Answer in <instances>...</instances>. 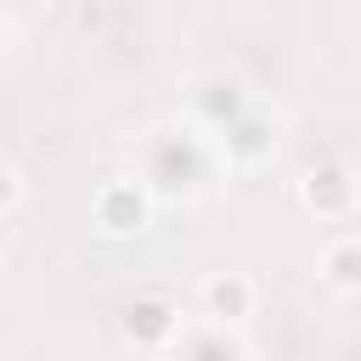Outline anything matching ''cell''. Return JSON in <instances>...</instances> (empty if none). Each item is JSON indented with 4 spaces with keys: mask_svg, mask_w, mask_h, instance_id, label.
<instances>
[{
    "mask_svg": "<svg viewBox=\"0 0 361 361\" xmlns=\"http://www.w3.org/2000/svg\"><path fill=\"white\" fill-rule=\"evenodd\" d=\"M327 282H338V288H361V243H338V248H327Z\"/></svg>",
    "mask_w": 361,
    "mask_h": 361,
    "instance_id": "obj_1",
    "label": "cell"
},
{
    "mask_svg": "<svg viewBox=\"0 0 361 361\" xmlns=\"http://www.w3.org/2000/svg\"><path fill=\"white\" fill-rule=\"evenodd\" d=\"M226 299H231V310H243V305H248V288H243V282H231V288H226V282H209V305L226 310Z\"/></svg>",
    "mask_w": 361,
    "mask_h": 361,
    "instance_id": "obj_2",
    "label": "cell"
},
{
    "mask_svg": "<svg viewBox=\"0 0 361 361\" xmlns=\"http://www.w3.org/2000/svg\"><path fill=\"white\" fill-rule=\"evenodd\" d=\"M11 192H17V180H11V169H6V164H0V209H6V203H11Z\"/></svg>",
    "mask_w": 361,
    "mask_h": 361,
    "instance_id": "obj_3",
    "label": "cell"
}]
</instances>
